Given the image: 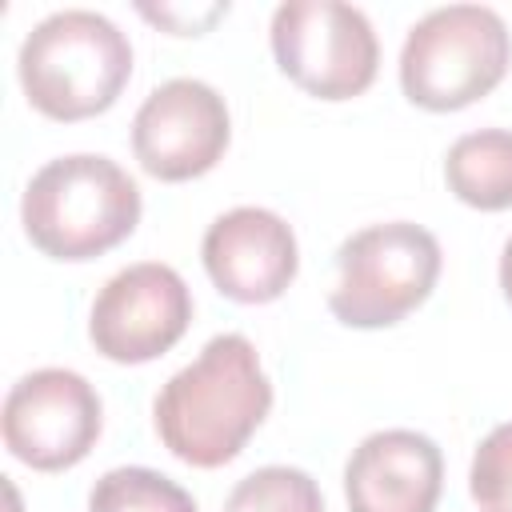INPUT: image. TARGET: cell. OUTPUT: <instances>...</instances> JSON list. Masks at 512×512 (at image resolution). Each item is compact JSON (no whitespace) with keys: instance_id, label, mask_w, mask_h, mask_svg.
<instances>
[{"instance_id":"cell-1","label":"cell","mask_w":512,"mask_h":512,"mask_svg":"<svg viewBox=\"0 0 512 512\" xmlns=\"http://www.w3.org/2000/svg\"><path fill=\"white\" fill-rule=\"evenodd\" d=\"M272 408V380L248 336H212L200 356L180 368L152 404V424L164 448L192 468H220Z\"/></svg>"},{"instance_id":"cell-2","label":"cell","mask_w":512,"mask_h":512,"mask_svg":"<svg viewBox=\"0 0 512 512\" xmlns=\"http://www.w3.org/2000/svg\"><path fill=\"white\" fill-rule=\"evenodd\" d=\"M20 220L44 256L92 260L136 232L140 188L100 152L56 156L28 180Z\"/></svg>"},{"instance_id":"cell-3","label":"cell","mask_w":512,"mask_h":512,"mask_svg":"<svg viewBox=\"0 0 512 512\" xmlns=\"http://www.w3.org/2000/svg\"><path fill=\"white\" fill-rule=\"evenodd\" d=\"M24 96L52 120H88L108 112L132 76L128 36L100 12L64 8L44 16L16 60Z\"/></svg>"},{"instance_id":"cell-4","label":"cell","mask_w":512,"mask_h":512,"mask_svg":"<svg viewBox=\"0 0 512 512\" xmlns=\"http://www.w3.org/2000/svg\"><path fill=\"white\" fill-rule=\"evenodd\" d=\"M512 60V36L496 8L448 4L420 16L400 48V88L428 112H456L488 96Z\"/></svg>"},{"instance_id":"cell-5","label":"cell","mask_w":512,"mask_h":512,"mask_svg":"<svg viewBox=\"0 0 512 512\" xmlns=\"http://www.w3.org/2000/svg\"><path fill=\"white\" fill-rule=\"evenodd\" d=\"M440 240L412 224L388 220L352 232L336 252V288L328 308L348 328H388L420 308L440 276Z\"/></svg>"},{"instance_id":"cell-6","label":"cell","mask_w":512,"mask_h":512,"mask_svg":"<svg viewBox=\"0 0 512 512\" xmlns=\"http://www.w3.org/2000/svg\"><path fill=\"white\" fill-rule=\"evenodd\" d=\"M272 56L280 72L320 100L360 96L380 68L368 16L340 0H288L272 12Z\"/></svg>"},{"instance_id":"cell-7","label":"cell","mask_w":512,"mask_h":512,"mask_svg":"<svg viewBox=\"0 0 512 512\" xmlns=\"http://www.w3.org/2000/svg\"><path fill=\"white\" fill-rule=\"evenodd\" d=\"M100 424L104 412L96 388L68 368H36L20 376L0 412L4 448L36 472L80 464L92 452Z\"/></svg>"},{"instance_id":"cell-8","label":"cell","mask_w":512,"mask_h":512,"mask_svg":"<svg viewBox=\"0 0 512 512\" xmlns=\"http://www.w3.org/2000/svg\"><path fill=\"white\" fill-rule=\"evenodd\" d=\"M192 324V292L184 276L160 260L120 268L96 296L88 336L100 356L116 364H144L164 356Z\"/></svg>"},{"instance_id":"cell-9","label":"cell","mask_w":512,"mask_h":512,"mask_svg":"<svg viewBox=\"0 0 512 512\" xmlns=\"http://www.w3.org/2000/svg\"><path fill=\"white\" fill-rule=\"evenodd\" d=\"M232 136L224 96L192 76L148 92L132 120V152L156 180H192L216 168Z\"/></svg>"},{"instance_id":"cell-10","label":"cell","mask_w":512,"mask_h":512,"mask_svg":"<svg viewBox=\"0 0 512 512\" xmlns=\"http://www.w3.org/2000/svg\"><path fill=\"white\" fill-rule=\"evenodd\" d=\"M212 284L236 304H268L296 280L300 252L284 216L268 208H232L216 216L200 244Z\"/></svg>"},{"instance_id":"cell-11","label":"cell","mask_w":512,"mask_h":512,"mask_svg":"<svg viewBox=\"0 0 512 512\" xmlns=\"http://www.w3.org/2000/svg\"><path fill=\"white\" fill-rule=\"evenodd\" d=\"M444 488L436 440L412 428L364 436L344 464L348 512H432Z\"/></svg>"},{"instance_id":"cell-12","label":"cell","mask_w":512,"mask_h":512,"mask_svg":"<svg viewBox=\"0 0 512 512\" xmlns=\"http://www.w3.org/2000/svg\"><path fill=\"white\" fill-rule=\"evenodd\" d=\"M444 180L456 200L480 212L512 208V132L480 128L460 136L444 156Z\"/></svg>"},{"instance_id":"cell-13","label":"cell","mask_w":512,"mask_h":512,"mask_svg":"<svg viewBox=\"0 0 512 512\" xmlns=\"http://www.w3.org/2000/svg\"><path fill=\"white\" fill-rule=\"evenodd\" d=\"M88 512H196V500L156 468H112L88 492Z\"/></svg>"},{"instance_id":"cell-14","label":"cell","mask_w":512,"mask_h":512,"mask_svg":"<svg viewBox=\"0 0 512 512\" xmlns=\"http://www.w3.org/2000/svg\"><path fill=\"white\" fill-rule=\"evenodd\" d=\"M224 512H324L316 480L288 464L248 472L224 500Z\"/></svg>"},{"instance_id":"cell-15","label":"cell","mask_w":512,"mask_h":512,"mask_svg":"<svg viewBox=\"0 0 512 512\" xmlns=\"http://www.w3.org/2000/svg\"><path fill=\"white\" fill-rule=\"evenodd\" d=\"M468 488L480 512H512V420L496 424L468 468Z\"/></svg>"},{"instance_id":"cell-16","label":"cell","mask_w":512,"mask_h":512,"mask_svg":"<svg viewBox=\"0 0 512 512\" xmlns=\"http://www.w3.org/2000/svg\"><path fill=\"white\" fill-rule=\"evenodd\" d=\"M500 288H504V296L512 304V236L504 240V252H500Z\"/></svg>"}]
</instances>
